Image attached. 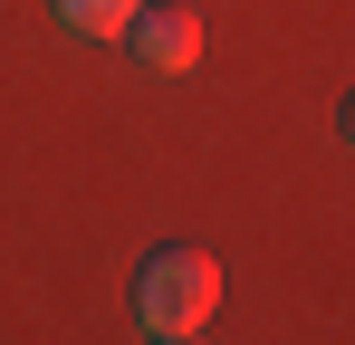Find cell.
<instances>
[{
    "label": "cell",
    "mask_w": 355,
    "mask_h": 345,
    "mask_svg": "<svg viewBox=\"0 0 355 345\" xmlns=\"http://www.w3.org/2000/svg\"><path fill=\"white\" fill-rule=\"evenodd\" d=\"M211 307H221V259H211V249H154V259H144V278H135V317H144L154 336L202 326Z\"/></svg>",
    "instance_id": "obj_1"
},
{
    "label": "cell",
    "mask_w": 355,
    "mask_h": 345,
    "mask_svg": "<svg viewBox=\"0 0 355 345\" xmlns=\"http://www.w3.org/2000/svg\"><path fill=\"white\" fill-rule=\"evenodd\" d=\"M125 48L144 57L154 77H173V67H192V57H202V19H192V10H135Z\"/></svg>",
    "instance_id": "obj_2"
},
{
    "label": "cell",
    "mask_w": 355,
    "mask_h": 345,
    "mask_svg": "<svg viewBox=\"0 0 355 345\" xmlns=\"http://www.w3.org/2000/svg\"><path fill=\"white\" fill-rule=\"evenodd\" d=\"M49 10H58V19L77 29V39H125L144 0H49Z\"/></svg>",
    "instance_id": "obj_3"
},
{
    "label": "cell",
    "mask_w": 355,
    "mask_h": 345,
    "mask_svg": "<svg viewBox=\"0 0 355 345\" xmlns=\"http://www.w3.org/2000/svg\"><path fill=\"white\" fill-rule=\"evenodd\" d=\"M336 134H346V154H355V87H346V106H336Z\"/></svg>",
    "instance_id": "obj_4"
},
{
    "label": "cell",
    "mask_w": 355,
    "mask_h": 345,
    "mask_svg": "<svg viewBox=\"0 0 355 345\" xmlns=\"http://www.w3.org/2000/svg\"><path fill=\"white\" fill-rule=\"evenodd\" d=\"M154 345H202V326H182V336H154Z\"/></svg>",
    "instance_id": "obj_5"
}]
</instances>
